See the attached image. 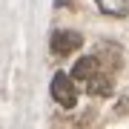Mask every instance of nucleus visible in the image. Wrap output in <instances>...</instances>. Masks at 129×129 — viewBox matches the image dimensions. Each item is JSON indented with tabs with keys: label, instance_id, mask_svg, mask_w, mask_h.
<instances>
[{
	"label": "nucleus",
	"instance_id": "f257e3e1",
	"mask_svg": "<svg viewBox=\"0 0 129 129\" xmlns=\"http://www.w3.org/2000/svg\"><path fill=\"white\" fill-rule=\"evenodd\" d=\"M52 98H55L60 106H66V109L75 106L78 92H75V83H72V78H69L66 72H57L55 78H52Z\"/></svg>",
	"mask_w": 129,
	"mask_h": 129
},
{
	"label": "nucleus",
	"instance_id": "f03ea898",
	"mask_svg": "<svg viewBox=\"0 0 129 129\" xmlns=\"http://www.w3.org/2000/svg\"><path fill=\"white\" fill-rule=\"evenodd\" d=\"M83 46V37L78 32H69V29H60V32L52 35V49L57 52V55H72L75 49Z\"/></svg>",
	"mask_w": 129,
	"mask_h": 129
},
{
	"label": "nucleus",
	"instance_id": "7ed1b4c3",
	"mask_svg": "<svg viewBox=\"0 0 129 129\" xmlns=\"http://www.w3.org/2000/svg\"><path fill=\"white\" fill-rule=\"evenodd\" d=\"M101 72V63H98V57H80L78 63H75V69H72V78H78V80H92L95 75Z\"/></svg>",
	"mask_w": 129,
	"mask_h": 129
},
{
	"label": "nucleus",
	"instance_id": "20e7f679",
	"mask_svg": "<svg viewBox=\"0 0 129 129\" xmlns=\"http://www.w3.org/2000/svg\"><path fill=\"white\" fill-rule=\"evenodd\" d=\"M98 9L112 17H126L129 14V0H98Z\"/></svg>",
	"mask_w": 129,
	"mask_h": 129
},
{
	"label": "nucleus",
	"instance_id": "39448f33",
	"mask_svg": "<svg viewBox=\"0 0 129 129\" xmlns=\"http://www.w3.org/2000/svg\"><path fill=\"white\" fill-rule=\"evenodd\" d=\"M109 89H112V83H109V78L101 75V72L89 80V92H92V95H109Z\"/></svg>",
	"mask_w": 129,
	"mask_h": 129
}]
</instances>
